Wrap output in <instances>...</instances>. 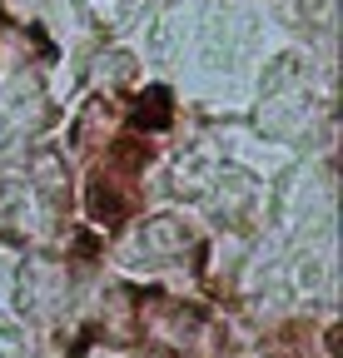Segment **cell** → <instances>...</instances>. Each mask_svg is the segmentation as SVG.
<instances>
[{
  "label": "cell",
  "mask_w": 343,
  "mask_h": 358,
  "mask_svg": "<svg viewBox=\"0 0 343 358\" xmlns=\"http://www.w3.org/2000/svg\"><path fill=\"white\" fill-rule=\"evenodd\" d=\"M189 244H194V234L184 229L180 219H149V224H145V234H140V254H149L154 264L184 259Z\"/></svg>",
  "instance_id": "cell-1"
},
{
  "label": "cell",
  "mask_w": 343,
  "mask_h": 358,
  "mask_svg": "<svg viewBox=\"0 0 343 358\" xmlns=\"http://www.w3.org/2000/svg\"><path fill=\"white\" fill-rule=\"evenodd\" d=\"M75 6L85 10V20H90V25H105V30H115V25H124V20H130L135 0H75Z\"/></svg>",
  "instance_id": "cell-2"
},
{
  "label": "cell",
  "mask_w": 343,
  "mask_h": 358,
  "mask_svg": "<svg viewBox=\"0 0 343 358\" xmlns=\"http://www.w3.org/2000/svg\"><path fill=\"white\" fill-rule=\"evenodd\" d=\"M298 10H304V20L314 30H328L333 25V0H298Z\"/></svg>",
  "instance_id": "cell-3"
}]
</instances>
